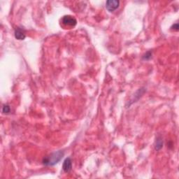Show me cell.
Wrapping results in <instances>:
<instances>
[{"mask_svg":"<svg viewBox=\"0 0 179 179\" xmlns=\"http://www.w3.org/2000/svg\"><path fill=\"white\" fill-rule=\"evenodd\" d=\"M11 111V108L9 105H4L2 108V112L4 114H9Z\"/></svg>","mask_w":179,"mask_h":179,"instance_id":"obj_7","label":"cell"},{"mask_svg":"<svg viewBox=\"0 0 179 179\" xmlns=\"http://www.w3.org/2000/svg\"><path fill=\"white\" fill-rule=\"evenodd\" d=\"M151 55H152L151 52H146V54L144 55V57H143V59H145V60L151 59Z\"/></svg>","mask_w":179,"mask_h":179,"instance_id":"obj_8","label":"cell"},{"mask_svg":"<svg viewBox=\"0 0 179 179\" xmlns=\"http://www.w3.org/2000/svg\"><path fill=\"white\" fill-rule=\"evenodd\" d=\"M14 35L15 39H17L18 40H24L25 37H26L24 30L20 28H17V29H15Z\"/></svg>","mask_w":179,"mask_h":179,"instance_id":"obj_5","label":"cell"},{"mask_svg":"<svg viewBox=\"0 0 179 179\" xmlns=\"http://www.w3.org/2000/svg\"><path fill=\"white\" fill-rule=\"evenodd\" d=\"M64 155H65V153L62 151L54 152V153H51V154L48 155V156L45 157L43 159L42 162L46 166H54V165L57 164L61 160Z\"/></svg>","mask_w":179,"mask_h":179,"instance_id":"obj_1","label":"cell"},{"mask_svg":"<svg viewBox=\"0 0 179 179\" xmlns=\"http://www.w3.org/2000/svg\"><path fill=\"white\" fill-rule=\"evenodd\" d=\"M162 146H163V141H162V138L161 137L157 138L156 141H155V150L159 151V150H160L161 148H162Z\"/></svg>","mask_w":179,"mask_h":179,"instance_id":"obj_6","label":"cell"},{"mask_svg":"<svg viewBox=\"0 0 179 179\" xmlns=\"http://www.w3.org/2000/svg\"><path fill=\"white\" fill-rule=\"evenodd\" d=\"M62 169H63L64 172L66 173L71 172V169H72V161H71V159L70 157H67L64 161L63 165H62Z\"/></svg>","mask_w":179,"mask_h":179,"instance_id":"obj_4","label":"cell"},{"mask_svg":"<svg viewBox=\"0 0 179 179\" xmlns=\"http://www.w3.org/2000/svg\"><path fill=\"white\" fill-rule=\"evenodd\" d=\"M62 21L64 25L69 27H74L77 23V21L75 17L71 16V15H65L62 17Z\"/></svg>","mask_w":179,"mask_h":179,"instance_id":"obj_2","label":"cell"},{"mask_svg":"<svg viewBox=\"0 0 179 179\" xmlns=\"http://www.w3.org/2000/svg\"><path fill=\"white\" fill-rule=\"evenodd\" d=\"M120 1L117 0H108L106 2V9L110 12H113L118 9L119 7Z\"/></svg>","mask_w":179,"mask_h":179,"instance_id":"obj_3","label":"cell"},{"mask_svg":"<svg viewBox=\"0 0 179 179\" xmlns=\"http://www.w3.org/2000/svg\"><path fill=\"white\" fill-rule=\"evenodd\" d=\"M172 28V29H174V30H175L178 31V28H179L178 23H176V24H174V25H173Z\"/></svg>","mask_w":179,"mask_h":179,"instance_id":"obj_9","label":"cell"}]
</instances>
